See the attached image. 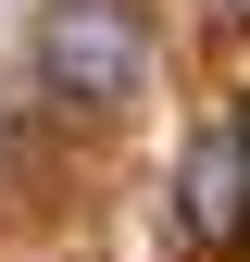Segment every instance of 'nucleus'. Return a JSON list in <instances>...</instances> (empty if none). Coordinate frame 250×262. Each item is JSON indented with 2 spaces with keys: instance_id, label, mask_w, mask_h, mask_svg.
<instances>
[{
  "instance_id": "2",
  "label": "nucleus",
  "mask_w": 250,
  "mask_h": 262,
  "mask_svg": "<svg viewBox=\"0 0 250 262\" xmlns=\"http://www.w3.org/2000/svg\"><path fill=\"white\" fill-rule=\"evenodd\" d=\"M175 225L187 250H250V125L238 113H200L175 150Z\"/></svg>"
},
{
  "instance_id": "1",
  "label": "nucleus",
  "mask_w": 250,
  "mask_h": 262,
  "mask_svg": "<svg viewBox=\"0 0 250 262\" xmlns=\"http://www.w3.org/2000/svg\"><path fill=\"white\" fill-rule=\"evenodd\" d=\"M38 88L50 113L75 125H113L150 100V13L138 0H50L38 13Z\"/></svg>"
},
{
  "instance_id": "3",
  "label": "nucleus",
  "mask_w": 250,
  "mask_h": 262,
  "mask_svg": "<svg viewBox=\"0 0 250 262\" xmlns=\"http://www.w3.org/2000/svg\"><path fill=\"white\" fill-rule=\"evenodd\" d=\"M213 13H238V25H250V0H213Z\"/></svg>"
}]
</instances>
